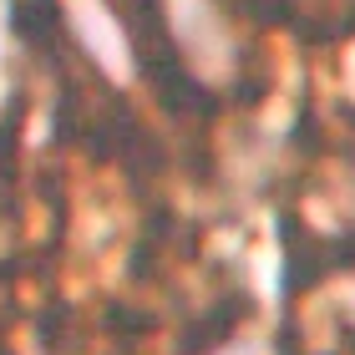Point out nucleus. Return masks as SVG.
<instances>
[{"label":"nucleus","mask_w":355,"mask_h":355,"mask_svg":"<svg viewBox=\"0 0 355 355\" xmlns=\"http://www.w3.org/2000/svg\"><path fill=\"white\" fill-rule=\"evenodd\" d=\"M244 320H249V295H244V289L214 300V304H208V310L183 330V355H214V350H223V345L239 335Z\"/></svg>","instance_id":"1"},{"label":"nucleus","mask_w":355,"mask_h":355,"mask_svg":"<svg viewBox=\"0 0 355 355\" xmlns=\"http://www.w3.org/2000/svg\"><path fill=\"white\" fill-rule=\"evenodd\" d=\"M41 345L51 350V355H76L87 340V320L71 310V304H51V310L41 315Z\"/></svg>","instance_id":"2"}]
</instances>
